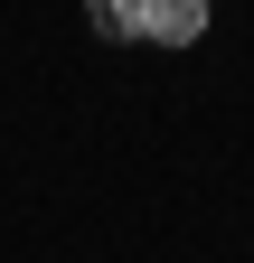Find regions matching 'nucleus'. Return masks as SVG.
Returning a JSON list of instances; mask_svg holds the SVG:
<instances>
[{
	"label": "nucleus",
	"mask_w": 254,
	"mask_h": 263,
	"mask_svg": "<svg viewBox=\"0 0 254 263\" xmlns=\"http://www.w3.org/2000/svg\"><path fill=\"white\" fill-rule=\"evenodd\" d=\"M85 19L104 38H141V0H85Z\"/></svg>",
	"instance_id": "obj_2"
},
{
	"label": "nucleus",
	"mask_w": 254,
	"mask_h": 263,
	"mask_svg": "<svg viewBox=\"0 0 254 263\" xmlns=\"http://www.w3.org/2000/svg\"><path fill=\"white\" fill-rule=\"evenodd\" d=\"M141 38H160V47H198V38H207V0H141Z\"/></svg>",
	"instance_id": "obj_1"
}]
</instances>
